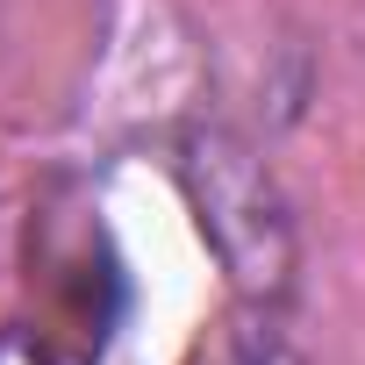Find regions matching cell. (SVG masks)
I'll return each mask as SVG.
<instances>
[{
    "label": "cell",
    "mask_w": 365,
    "mask_h": 365,
    "mask_svg": "<svg viewBox=\"0 0 365 365\" xmlns=\"http://www.w3.org/2000/svg\"><path fill=\"white\" fill-rule=\"evenodd\" d=\"M0 365H51V351L29 329H0Z\"/></svg>",
    "instance_id": "obj_1"
}]
</instances>
